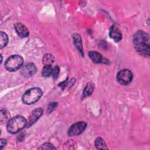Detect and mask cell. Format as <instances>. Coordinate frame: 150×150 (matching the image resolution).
I'll return each mask as SVG.
<instances>
[{
  "instance_id": "1",
  "label": "cell",
  "mask_w": 150,
  "mask_h": 150,
  "mask_svg": "<svg viewBox=\"0 0 150 150\" xmlns=\"http://www.w3.org/2000/svg\"><path fill=\"white\" fill-rule=\"evenodd\" d=\"M133 43L136 51L139 54L149 57V38L147 33L143 30L137 31L134 35Z\"/></svg>"
},
{
  "instance_id": "2",
  "label": "cell",
  "mask_w": 150,
  "mask_h": 150,
  "mask_svg": "<svg viewBox=\"0 0 150 150\" xmlns=\"http://www.w3.org/2000/svg\"><path fill=\"white\" fill-rule=\"evenodd\" d=\"M27 125L26 120L22 116L17 115L9 120L7 123V130L11 134H16L22 130Z\"/></svg>"
},
{
  "instance_id": "3",
  "label": "cell",
  "mask_w": 150,
  "mask_h": 150,
  "mask_svg": "<svg viewBox=\"0 0 150 150\" xmlns=\"http://www.w3.org/2000/svg\"><path fill=\"white\" fill-rule=\"evenodd\" d=\"M43 94V92L40 88H31L23 94L22 101L26 104H32L37 102Z\"/></svg>"
},
{
  "instance_id": "4",
  "label": "cell",
  "mask_w": 150,
  "mask_h": 150,
  "mask_svg": "<svg viewBox=\"0 0 150 150\" xmlns=\"http://www.w3.org/2000/svg\"><path fill=\"white\" fill-rule=\"evenodd\" d=\"M23 59L22 56L14 54L8 57L5 63V67L8 71H13L22 67Z\"/></svg>"
},
{
  "instance_id": "5",
  "label": "cell",
  "mask_w": 150,
  "mask_h": 150,
  "mask_svg": "<svg viewBox=\"0 0 150 150\" xmlns=\"http://www.w3.org/2000/svg\"><path fill=\"white\" fill-rule=\"evenodd\" d=\"M118 82L122 85H127L132 80V73L129 70L124 69L120 71L117 76Z\"/></svg>"
},
{
  "instance_id": "6",
  "label": "cell",
  "mask_w": 150,
  "mask_h": 150,
  "mask_svg": "<svg viewBox=\"0 0 150 150\" xmlns=\"http://www.w3.org/2000/svg\"><path fill=\"white\" fill-rule=\"evenodd\" d=\"M87 124L85 122H77L72 125L69 131L68 134L70 136H76L80 134L86 129Z\"/></svg>"
},
{
  "instance_id": "7",
  "label": "cell",
  "mask_w": 150,
  "mask_h": 150,
  "mask_svg": "<svg viewBox=\"0 0 150 150\" xmlns=\"http://www.w3.org/2000/svg\"><path fill=\"white\" fill-rule=\"evenodd\" d=\"M36 71V68L34 64L32 63H27L24 64L21 69L22 74L26 77L33 76Z\"/></svg>"
},
{
  "instance_id": "8",
  "label": "cell",
  "mask_w": 150,
  "mask_h": 150,
  "mask_svg": "<svg viewBox=\"0 0 150 150\" xmlns=\"http://www.w3.org/2000/svg\"><path fill=\"white\" fill-rule=\"evenodd\" d=\"M42 114H43V110L40 107L37 108L34 110H33L29 117L28 121H27L26 126L28 127H29L32 124H33L40 118V117L42 115Z\"/></svg>"
},
{
  "instance_id": "9",
  "label": "cell",
  "mask_w": 150,
  "mask_h": 150,
  "mask_svg": "<svg viewBox=\"0 0 150 150\" xmlns=\"http://www.w3.org/2000/svg\"><path fill=\"white\" fill-rule=\"evenodd\" d=\"M15 29L18 35L22 38H27L29 36V32L27 28L21 23H17L15 25Z\"/></svg>"
},
{
  "instance_id": "10",
  "label": "cell",
  "mask_w": 150,
  "mask_h": 150,
  "mask_svg": "<svg viewBox=\"0 0 150 150\" xmlns=\"http://www.w3.org/2000/svg\"><path fill=\"white\" fill-rule=\"evenodd\" d=\"M109 35L111 39L115 42H119L122 39V33L120 29L117 26H112L110 29Z\"/></svg>"
},
{
  "instance_id": "11",
  "label": "cell",
  "mask_w": 150,
  "mask_h": 150,
  "mask_svg": "<svg viewBox=\"0 0 150 150\" xmlns=\"http://www.w3.org/2000/svg\"><path fill=\"white\" fill-rule=\"evenodd\" d=\"M88 56L92 61L96 63H103L104 59L103 58L102 55L96 51H90L88 53Z\"/></svg>"
},
{
  "instance_id": "12",
  "label": "cell",
  "mask_w": 150,
  "mask_h": 150,
  "mask_svg": "<svg viewBox=\"0 0 150 150\" xmlns=\"http://www.w3.org/2000/svg\"><path fill=\"white\" fill-rule=\"evenodd\" d=\"M73 41L75 46L77 48V49L79 50V52L81 53V54H83V49L82 47V43H81V38L80 35L79 34H74L73 35Z\"/></svg>"
},
{
  "instance_id": "13",
  "label": "cell",
  "mask_w": 150,
  "mask_h": 150,
  "mask_svg": "<svg viewBox=\"0 0 150 150\" xmlns=\"http://www.w3.org/2000/svg\"><path fill=\"white\" fill-rule=\"evenodd\" d=\"M94 87V84L92 83H87L83 91V96L87 97L88 96H90L93 91Z\"/></svg>"
},
{
  "instance_id": "14",
  "label": "cell",
  "mask_w": 150,
  "mask_h": 150,
  "mask_svg": "<svg viewBox=\"0 0 150 150\" xmlns=\"http://www.w3.org/2000/svg\"><path fill=\"white\" fill-rule=\"evenodd\" d=\"M8 42V37L7 35L3 32H1L0 33V47L1 48H3L6 46Z\"/></svg>"
},
{
  "instance_id": "15",
  "label": "cell",
  "mask_w": 150,
  "mask_h": 150,
  "mask_svg": "<svg viewBox=\"0 0 150 150\" xmlns=\"http://www.w3.org/2000/svg\"><path fill=\"white\" fill-rule=\"evenodd\" d=\"M95 146L98 149H107L106 144L101 138H97L95 141Z\"/></svg>"
},
{
  "instance_id": "16",
  "label": "cell",
  "mask_w": 150,
  "mask_h": 150,
  "mask_svg": "<svg viewBox=\"0 0 150 150\" xmlns=\"http://www.w3.org/2000/svg\"><path fill=\"white\" fill-rule=\"evenodd\" d=\"M53 70V69L51 65H45L42 69V74L44 77H49L50 75H52Z\"/></svg>"
},
{
  "instance_id": "17",
  "label": "cell",
  "mask_w": 150,
  "mask_h": 150,
  "mask_svg": "<svg viewBox=\"0 0 150 150\" xmlns=\"http://www.w3.org/2000/svg\"><path fill=\"white\" fill-rule=\"evenodd\" d=\"M43 61L45 65H51L54 62V57L50 54H46L43 57Z\"/></svg>"
},
{
  "instance_id": "18",
  "label": "cell",
  "mask_w": 150,
  "mask_h": 150,
  "mask_svg": "<svg viewBox=\"0 0 150 150\" xmlns=\"http://www.w3.org/2000/svg\"><path fill=\"white\" fill-rule=\"evenodd\" d=\"M39 149H56L55 147L53 146V145L50 143H45L39 148Z\"/></svg>"
},
{
  "instance_id": "19",
  "label": "cell",
  "mask_w": 150,
  "mask_h": 150,
  "mask_svg": "<svg viewBox=\"0 0 150 150\" xmlns=\"http://www.w3.org/2000/svg\"><path fill=\"white\" fill-rule=\"evenodd\" d=\"M59 73V68L57 66H56L53 68V70L52 76H53V78H54V79L56 78L58 76Z\"/></svg>"
},
{
  "instance_id": "20",
  "label": "cell",
  "mask_w": 150,
  "mask_h": 150,
  "mask_svg": "<svg viewBox=\"0 0 150 150\" xmlns=\"http://www.w3.org/2000/svg\"><path fill=\"white\" fill-rule=\"evenodd\" d=\"M57 107V103H51L49 107H48V110L49 112L52 111L56 107Z\"/></svg>"
},
{
  "instance_id": "21",
  "label": "cell",
  "mask_w": 150,
  "mask_h": 150,
  "mask_svg": "<svg viewBox=\"0 0 150 150\" xmlns=\"http://www.w3.org/2000/svg\"><path fill=\"white\" fill-rule=\"evenodd\" d=\"M0 143H1V149H2L3 148V147L5 146V145L6 144V140L5 139L1 138V141H0Z\"/></svg>"
}]
</instances>
